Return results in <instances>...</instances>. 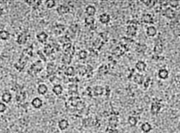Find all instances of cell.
<instances>
[{"label": "cell", "instance_id": "cell-31", "mask_svg": "<svg viewBox=\"0 0 180 133\" xmlns=\"http://www.w3.org/2000/svg\"><path fill=\"white\" fill-rule=\"evenodd\" d=\"M22 54L26 55L27 57H32V54H33V49H32V47L26 48V49H25L23 51Z\"/></svg>", "mask_w": 180, "mask_h": 133}, {"label": "cell", "instance_id": "cell-40", "mask_svg": "<svg viewBox=\"0 0 180 133\" xmlns=\"http://www.w3.org/2000/svg\"><path fill=\"white\" fill-rule=\"evenodd\" d=\"M82 55H83V56H82V59L86 58V57H87V52H86V51H81V52L79 53V57H82Z\"/></svg>", "mask_w": 180, "mask_h": 133}, {"label": "cell", "instance_id": "cell-26", "mask_svg": "<svg viewBox=\"0 0 180 133\" xmlns=\"http://www.w3.org/2000/svg\"><path fill=\"white\" fill-rule=\"evenodd\" d=\"M134 83H137L139 85L143 84L144 82V75L140 74H137L134 76Z\"/></svg>", "mask_w": 180, "mask_h": 133}, {"label": "cell", "instance_id": "cell-3", "mask_svg": "<svg viewBox=\"0 0 180 133\" xmlns=\"http://www.w3.org/2000/svg\"><path fill=\"white\" fill-rule=\"evenodd\" d=\"M162 105L160 101H153L151 105V113L153 115H157L161 110Z\"/></svg>", "mask_w": 180, "mask_h": 133}, {"label": "cell", "instance_id": "cell-24", "mask_svg": "<svg viewBox=\"0 0 180 133\" xmlns=\"http://www.w3.org/2000/svg\"><path fill=\"white\" fill-rule=\"evenodd\" d=\"M163 46L161 44H157L153 48V53L155 55H159L163 53Z\"/></svg>", "mask_w": 180, "mask_h": 133}, {"label": "cell", "instance_id": "cell-37", "mask_svg": "<svg viewBox=\"0 0 180 133\" xmlns=\"http://www.w3.org/2000/svg\"><path fill=\"white\" fill-rule=\"evenodd\" d=\"M42 4V1H40V0H35V2L34 6H32L33 9H38V8L40 7V5Z\"/></svg>", "mask_w": 180, "mask_h": 133}, {"label": "cell", "instance_id": "cell-4", "mask_svg": "<svg viewBox=\"0 0 180 133\" xmlns=\"http://www.w3.org/2000/svg\"><path fill=\"white\" fill-rule=\"evenodd\" d=\"M28 35L26 33L23 32L19 34L18 36L17 39H16V43L18 45H24L27 43V40H28Z\"/></svg>", "mask_w": 180, "mask_h": 133}, {"label": "cell", "instance_id": "cell-39", "mask_svg": "<svg viewBox=\"0 0 180 133\" xmlns=\"http://www.w3.org/2000/svg\"><path fill=\"white\" fill-rule=\"evenodd\" d=\"M25 3H27V4H28L29 6H33L34 4H35V0H25Z\"/></svg>", "mask_w": 180, "mask_h": 133}, {"label": "cell", "instance_id": "cell-8", "mask_svg": "<svg viewBox=\"0 0 180 133\" xmlns=\"http://www.w3.org/2000/svg\"><path fill=\"white\" fill-rule=\"evenodd\" d=\"M111 16H110L109 14H107V13H103L99 17V22L101 24H103V25H106V24L109 23L110 21H111Z\"/></svg>", "mask_w": 180, "mask_h": 133}, {"label": "cell", "instance_id": "cell-23", "mask_svg": "<svg viewBox=\"0 0 180 133\" xmlns=\"http://www.w3.org/2000/svg\"><path fill=\"white\" fill-rule=\"evenodd\" d=\"M141 130L144 133H149L152 130V126L149 122H144L141 126Z\"/></svg>", "mask_w": 180, "mask_h": 133}, {"label": "cell", "instance_id": "cell-13", "mask_svg": "<svg viewBox=\"0 0 180 133\" xmlns=\"http://www.w3.org/2000/svg\"><path fill=\"white\" fill-rule=\"evenodd\" d=\"M37 40L41 44H45L48 39V34L45 32L37 33L36 35Z\"/></svg>", "mask_w": 180, "mask_h": 133}, {"label": "cell", "instance_id": "cell-27", "mask_svg": "<svg viewBox=\"0 0 180 133\" xmlns=\"http://www.w3.org/2000/svg\"><path fill=\"white\" fill-rule=\"evenodd\" d=\"M10 38V33L7 30H0V39L6 41Z\"/></svg>", "mask_w": 180, "mask_h": 133}, {"label": "cell", "instance_id": "cell-6", "mask_svg": "<svg viewBox=\"0 0 180 133\" xmlns=\"http://www.w3.org/2000/svg\"><path fill=\"white\" fill-rule=\"evenodd\" d=\"M164 16L168 19L172 20L176 16V11L170 7H168L165 9Z\"/></svg>", "mask_w": 180, "mask_h": 133}, {"label": "cell", "instance_id": "cell-35", "mask_svg": "<svg viewBox=\"0 0 180 133\" xmlns=\"http://www.w3.org/2000/svg\"><path fill=\"white\" fill-rule=\"evenodd\" d=\"M37 55H38L39 57H40V60H42H42H43L44 62H46L47 58H46V57H45L44 53H42V51H37Z\"/></svg>", "mask_w": 180, "mask_h": 133}, {"label": "cell", "instance_id": "cell-2", "mask_svg": "<svg viewBox=\"0 0 180 133\" xmlns=\"http://www.w3.org/2000/svg\"><path fill=\"white\" fill-rule=\"evenodd\" d=\"M28 59L29 57H27L26 55L21 54L18 62L14 64V67L16 68V70H17L18 72L23 71L25 68L27 61H28Z\"/></svg>", "mask_w": 180, "mask_h": 133}, {"label": "cell", "instance_id": "cell-12", "mask_svg": "<svg viewBox=\"0 0 180 133\" xmlns=\"http://www.w3.org/2000/svg\"><path fill=\"white\" fill-rule=\"evenodd\" d=\"M1 99L2 100V102L5 104H9L11 102L12 100V95L9 91H5L1 95Z\"/></svg>", "mask_w": 180, "mask_h": 133}, {"label": "cell", "instance_id": "cell-1", "mask_svg": "<svg viewBox=\"0 0 180 133\" xmlns=\"http://www.w3.org/2000/svg\"><path fill=\"white\" fill-rule=\"evenodd\" d=\"M44 68V67L43 62L40 60H37L30 65V69L28 70V73L31 76H36L37 74L42 71Z\"/></svg>", "mask_w": 180, "mask_h": 133}, {"label": "cell", "instance_id": "cell-30", "mask_svg": "<svg viewBox=\"0 0 180 133\" xmlns=\"http://www.w3.org/2000/svg\"><path fill=\"white\" fill-rule=\"evenodd\" d=\"M75 70L74 67L70 66L66 69L65 70V74L68 76H73L75 75Z\"/></svg>", "mask_w": 180, "mask_h": 133}, {"label": "cell", "instance_id": "cell-5", "mask_svg": "<svg viewBox=\"0 0 180 133\" xmlns=\"http://www.w3.org/2000/svg\"><path fill=\"white\" fill-rule=\"evenodd\" d=\"M158 34V30L153 25H150L148 26L146 29V34L149 37H154Z\"/></svg>", "mask_w": 180, "mask_h": 133}, {"label": "cell", "instance_id": "cell-9", "mask_svg": "<svg viewBox=\"0 0 180 133\" xmlns=\"http://www.w3.org/2000/svg\"><path fill=\"white\" fill-rule=\"evenodd\" d=\"M118 123H119V118L117 116H112L108 119V125H109L108 127L110 128L116 129Z\"/></svg>", "mask_w": 180, "mask_h": 133}, {"label": "cell", "instance_id": "cell-28", "mask_svg": "<svg viewBox=\"0 0 180 133\" xmlns=\"http://www.w3.org/2000/svg\"><path fill=\"white\" fill-rule=\"evenodd\" d=\"M53 52V49L50 44H46V46L44 48V53L45 55L49 56Z\"/></svg>", "mask_w": 180, "mask_h": 133}, {"label": "cell", "instance_id": "cell-19", "mask_svg": "<svg viewBox=\"0 0 180 133\" xmlns=\"http://www.w3.org/2000/svg\"><path fill=\"white\" fill-rule=\"evenodd\" d=\"M137 28L136 25H129L127 27V30H126V33L129 36H134L136 35L137 33Z\"/></svg>", "mask_w": 180, "mask_h": 133}, {"label": "cell", "instance_id": "cell-18", "mask_svg": "<svg viewBox=\"0 0 180 133\" xmlns=\"http://www.w3.org/2000/svg\"><path fill=\"white\" fill-rule=\"evenodd\" d=\"M96 13H97V9L94 6L88 5L85 8V14H87V16L94 17Z\"/></svg>", "mask_w": 180, "mask_h": 133}, {"label": "cell", "instance_id": "cell-17", "mask_svg": "<svg viewBox=\"0 0 180 133\" xmlns=\"http://www.w3.org/2000/svg\"><path fill=\"white\" fill-rule=\"evenodd\" d=\"M103 92H104V88H103L102 86H97L92 89L90 93H91V95H92V94L93 93L94 96H98V95H103Z\"/></svg>", "mask_w": 180, "mask_h": 133}, {"label": "cell", "instance_id": "cell-15", "mask_svg": "<svg viewBox=\"0 0 180 133\" xmlns=\"http://www.w3.org/2000/svg\"><path fill=\"white\" fill-rule=\"evenodd\" d=\"M31 105L35 109H40L42 107L43 101L40 97H36L32 99V100L31 101Z\"/></svg>", "mask_w": 180, "mask_h": 133}, {"label": "cell", "instance_id": "cell-38", "mask_svg": "<svg viewBox=\"0 0 180 133\" xmlns=\"http://www.w3.org/2000/svg\"><path fill=\"white\" fill-rule=\"evenodd\" d=\"M143 2L144 3V5L146 6L147 7H152L154 5V4H151L154 2V1H143Z\"/></svg>", "mask_w": 180, "mask_h": 133}, {"label": "cell", "instance_id": "cell-7", "mask_svg": "<svg viewBox=\"0 0 180 133\" xmlns=\"http://www.w3.org/2000/svg\"><path fill=\"white\" fill-rule=\"evenodd\" d=\"M70 11L69 6L66 4H61V5L58 6L56 9V12L59 16H63L65 14H68Z\"/></svg>", "mask_w": 180, "mask_h": 133}, {"label": "cell", "instance_id": "cell-32", "mask_svg": "<svg viewBox=\"0 0 180 133\" xmlns=\"http://www.w3.org/2000/svg\"><path fill=\"white\" fill-rule=\"evenodd\" d=\"M85 23L87 25H93L95 23V18L92 16H87L85 18Z\"/></svg>", "mask_w": 180, "mask_h": 133}, {"label": "cell", "instance_id": "cell-11", "mask_svg": "<svg viewBox=\"0 0 180 133\" xmlns=\"http://www.w3.org/2000/svg\"><path fill=\"white\" fill-rule=\"evenodd\" d=\"M147 65L143 60H138L135 64V68L139 72H144L146 71Z\"/></svg>", "mask_w": 180, "mask_h": 133}, {"label": "cell", "instance_id": "cell-34", "mask_svg": "<svg viewBox=\"0 0 180 133\" xmlns=\"http://www.w3.org/2000/svg\"><path fill=\"white\" fill-rule=\"evenodd\" d=\"M169 4H170V8H172V9H176V8H177L178 6H179V1H170Z\"/></svg>", "mask_w": 180, "mask_h": 133}, {"label": "cell", "instance_id": "cell-16", "mask_svg": "<svg viewBox=\"0 0 180 133\" xmlns=\"http://www.w3.org/2000/svg\"><path fill=\"white\" fill-rule=\"evenodd\" d=\"M37 90L38 94L41 95H44L45 94L47 93L49 89L46 84H44V83H40L37 86Z\"/></svg>", "mask_w": 180, "mask_h": 133}, {"label": "cell", "instance_id": "cell-29", "mask_svg": "<svg viewBox=\"0 0 180 133\" xmlns=\"http://www.w3.org/2000/svg\"><path fill=\"white\" fill-rule=\"evenodd\" d=\"M127 122L131 126L133 127V126H137L138 123V119L135 116H129L127 118Z\"/></svg>", "mask_w": 180, "mask_h": 133}, {"label": "cell", "instance_id": "cell-10", "mask_svg": "<svg viewBox=\"0 0 180 133\" xmlns=\"http://www.w3.org/2000/svg\"><path fill=\"white\" fill-rule=\"evenodd\" d=\"M169 71L165 68H161L158 71V77L161 80H165L169 77Z\"/></svg>", "mask_w": 180, "mask_h": 133}, {"label": "cell", "instance_id": "cell-22", "mask_svg": "<svg viewBox=\"0 0 180 133\" xmlns=\"http://www.w3.org/2000/svg\"><path fill=\"white\" fill-rule=\"evenodd\" d=\"M53 92L56 95V96L61 95L63 93V91H64V88L61 86V84H56L54 85L52 88Z\"/></svg>", "mask_w": 180, "mask_h": 133}, {"label": "cell", "instance_id": "cell-25", "mask_svg": "<svg viewBox=\"0 0 180 133\" xmlns=\"http://www.w3.org/2000/svg\"><path fill=\"white\" fill-rule=\"evenodd\" d=\"M142 21L146 24L153 23V16H152L151 14H144L143 16H142Z\"/></svg>", "mask_w": 180, "mask_h": 133}, {"label": "cell", "instance_id": "cell-21", "mask_svg": "<svg viewBox=\"0 0 180 133\" xmlns=\"http://www.w3.org/2000/svg\"><path fill=\"white\" fill-rule=\"evenodd\" d=\"M27 97V93L25 91H23V90H20L16 93V100L17 102H21L24 101L26 99Z\"/></svg>", "mask_w": 180, "mask_h": 133}, {"label": "cell", "instance_id": "cell-41", "mask_svg": "<svg viewBox=\"0 0 180 133\" xmlns=\"http://www.w3.org/2000/svg\"><path fill=\"white\" fill-rule=\"evenodd\" d=\"M3 14H4V9L1 7H0V17H1Z\"/></svg>", "mask_w": 180, "mask_h": 133}, {"label": "cell", "instance_id": "cell-36", "mask_svg": "<svg viewBox=\"0 0 180 133\" xmlns=\"http://www.w3.org/2000/svg\"><path fill=\"white\" fill-rule=\"evenodd\" d=\"M7 109V106L4 102H0V113H4Z\"/></svg>", "mask_w": 180, "mask_h": 133}, {"label": "cell", "instance_id": "cell-20", "mask_svg": "<svg viewBox=\"0 0 180 133\" xmlns=\"http://www.w3.org/2000/svg\"><path fill=\"white\" fill-rule=\"evenodd\" d=\"M56 66L53 62H49L47 65V72L49 75H53L56 73Z\"/></svg>", "mask_w": 180, "mask_h": 133}, {"label": "cell", "instance_id": "cell-33", "mask_svg": "<svg viewBox=\"0 0 180 133\" xmlns=\"http://www.w3.org/2000/svg\"><path fill=\"white\" fill-rule=\"evenodd\" d=\"M45 5L48 9H53L56 5V2L54 0H47L45 1Z\"/></svg>", "mask_w": 180, "mask_h": 133}, {"label": "cell", "instance_id": "cell-14", "mask_svg": "<svg viewBox=\"0 0 180 133\" xmlns=\"http://www.w3.org/2000/svg\"><path fill=\"white\" fill-rule=\"evenodd\" d=\"M69 126V122L68 120L65 119V118H62L58 122V127L59 128L60 130L64 131L68 129Z\"/></svg>", "mask_w": 180, "mask_h": 133}]
</instances>
